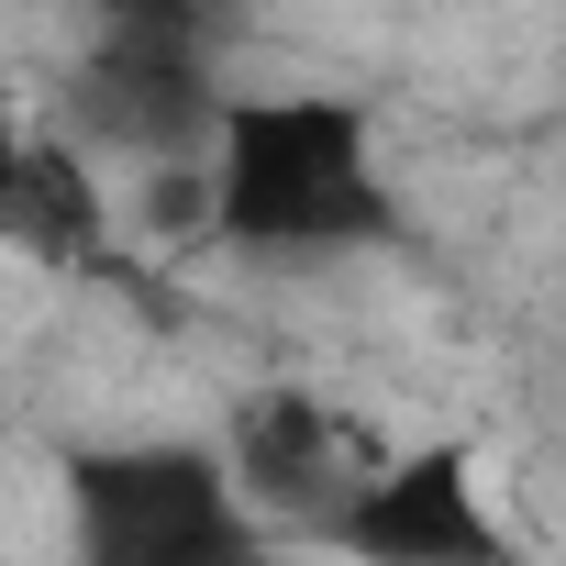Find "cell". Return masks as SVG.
<instances>
[{"mask_svg": "<svg viewBox=\"0 0 566 566\" xmlns=\"http://www.w3.org/2000/svg\"><path fill=\"white\" fill-rule=\"evenodd\" d=\"M200 167H211V244L266 266H323L400 233L378 123L334 90H233Z\"/></svg>", "mask_w": 566, "mask_h": 566, "instance_id": "6da1fadb", "label": "cell"}, {"mask_svg": "<svg viewBox=\"0 0 566 566\" xmlns=\"http://www.w3.org/2000/svg\"><path fill=\"white\" fill-rule=\"evenodd\" d=\"M56 522H67V566H277V533L222 444L189 433H123V444H78L56 467Z\"/></svg>", "mask_w": 566, "mask_h": 566, "instance_id": "7a4b0ae2", "label": "cell"}, {"mask_svg": "<svg viewBox=\"0 0 566 566\" xmlns=\"http://www.w3.org/2000/svg\"><path fill=\"white\" fill-rule=\"evenodd\" d=\"M222 78H211V45L200 34H167V23H101V45L67 67V134L101 156H134V167H167V156H211L222 134Z\"/></svg>", "mask_w": 566, "mask_h": 566, "instance_id": "3957f363", "label": "cell"}, {"mask_svg": "<svg viewBox=\"0 0 566 566\" xmlns=\"http://www.w3.org/2000/svg\"><path fill=\"white\" fill-rule=\"evenodd\" d=\"M334 555H356V566H522V544H511L467 433L378 455L367 489L334 522Z\"/></svg>", "mask_w": 566, "mask_h": 566, "instance_id": "277c9868", "label": "cell"}, {"mask_svg": "<svg viewBox=\"0 0 566 566\" xmlns=\"http://www.w3.org/2000/svg\"><path fill=\"white\" fill-rule=\"evenodd\" d=\"M222 455H233L244 500H255L277 533H312V544H334L345 500H356L367 467H378V444H367L334 400H312V389H255V400H233Z\"/></svg>", "mask_w": 566, "mask_h": 566, "instance_id": "5b68a950", "label": "cell"}, {"mask_svg": "<svg viewBox=\"0 0 566 566\" xmlns=\"http://www.w3.org/2000/svg\"><path fill=\"white\" fill-rule=\"evenodd\" d=\"M0 255H23V266H101L112 255V178L78 134H23L0 156Z\"/></svg>", "mask_w": 566, "mask_h": 566, "instance_id": "8992f818", "label": "cell"}, {"mask_svg": "<svg viewBox=\"0 0 566 566\" xmlns=\"http://www.w3.org/2000/svg\"><path fill=\"white\" fill-rule=\"evenodd\" d=\"M101 12H112V23H167V34H200V45H211V34L233 23V0H101Z\"/></svg>", "mask_w": 566, "mask_h": 566, "instance_id": "52a82bcc", "label": "cell"}, {"mask_svg": "<svg viewBox=\"0 0 566 566\" xmlns=\"http://www.w3.org/2000/svg\"><path fill=\"white\" fill-rule=\"evenodd\" d=\"M23 145V90H12V67H0V156Z\"/></svg>", "mask_w": 566, "mask_h": 566, "instance_id": "ba28073f", "label": "cell"}]
</instances>
